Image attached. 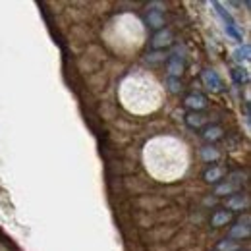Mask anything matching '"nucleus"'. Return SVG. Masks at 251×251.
<instances>
[{
    "label": "nucleus",
    "mask_w": 251,
    "mask_h": 251,
    "mask_svg": "<svg viewBox=\"0 0 251 251\" xmlns=\"http://www.w3.org/2000/svg\"><path fill=\"white\" fill-rule=\"evenodd\" d=\"M203 83L209 89H213V91H220L222 89V81H220L219 74L215 70H205L203 72Z\"/></svg>",
    "instance_id": "1"
},
{
    "label": "nucleus",
    "mask_w": 251,
    "mask_h": 251,
    "mask_svg": "<svg viewBox=\"0 0 251 251\" xmlns=\"http://www.w3.org/2000/svg\"><path fill=\"white\" fill-rule=\"evenodd\" d=\"M186 104H188L191 110H201V108H205L207 106V97L201 93H191L186 97Z\"/></svg>",
    "instance_id": "2"
},
{
    "label": "nucleus",
    "mask_w": 251,
    "mask_h": 251,
    "mask_svg": "<svg viewBox=\"0 0 251 251\" xmlns=\"http://www.w3.org/2000/svg\"><path fill=\"white\" fill-rule=\"evenodd\" d=\"M250 217H246L244 219V224L240 222L238 226H234L232 230H230V238H246V236H250Z\"/></svg>",
    "instance_id": "3"
},
{
    "label": "nucleus",
    "mask_w": 251,
    "mask_h": 251,
    "mask_svg": "<svg viewBox=\"0 0 251 251\" xmlns=\"http://www.w3.org/2000/svg\"><path fill=\"white\" fill-rule=\"evenodd\" d=\"M172 43V33L168 31H160V33H157L155 37H153V47L155 49H162V47H168Z\"/></svg>",
    "instance_id": "4"
},
{
    "label": "nucleus",
    "mask_w": 251,
    "mask_h": 251,
    "mask_svg": "<svg viewBox=\"0 0 251 251\" xmlns=\"http://www.w3.org/2000/svg\"><path fill=\"white\" fill-rule=\"evenodd\" d=\"M213 6L217 8V14H219L220 18H222V22H224V27H230V25H236V22H234V18L230 16V12H228V10H224V8L220 6L219 2H215Z\"/></svg>",
    "instance_id": "5"
},
{
    "label": "nucleus",
    "mask_w": 251,
    "mask_h": 251,
    "mask_svg": "<svg viewBox=\"0 0 251 251\" xmlns=\"http://www.w3.org/2000/svg\"><path fill=\"white\" fill-rule=\"evenodd\" d=\"M250 54H251V47L248 45V43H244L240 49H236L234 58H236L238 62H246V60H250Z\"/></svg>",
    "instance_id": "6"
},
{
    "label": "nucleus",
    "mask_w": 251,
    "mask_h": 251,
    "mask_svg": "<svg viewBox=\"0 0 251 251\" xmlns=\"http://www.w3.org/2000/svg\"><path fill=\"white\" fill-rule=\"evenodd\" d=\"M182 70H184V64H182V60H180L178 54H174L172 60H170V64H168V72H170V75H180Z\"/></svg>",
    "instance_id": "7"
},
{
    "label": "nucleus",
    "mask_w": 251,
    "mask_h": 251,
    "mask_svg": "<svg viewBox=\"0 0 251 251\" xmlns=\"http://www.w3.org/2000/svg\"><path fill=\"white\" fill-rule=\"evenodd\" d=\"M203 137H205L207 141H217V139H220V137H222V127H219V126H213V127L205 129Z\"/></svg>",
    "instance_id": "8"
},
{
    "label": "nucleus",
    "mask_w": 251,
    "mask_h": 251,
    "mask_svg": "<svg viewBox=\"0 0 251 251\" xmlns=\"http://www.w3.org/2000/svg\"><path fill=\"white\" fill-rule=\"evenodd\" d=\"M149 25H153V27H162L164 25V20H162V14L158 12V10H153V12H149Z\"/></svg>",
    "instance_id": "9"
},
{
    "label": "nucleus",
    "mask_w": 251,
    "mask_h": 251,
    "mask_svg": "<svg viewBox=\"0 0 251 251\" xmlns=\"http://www.w3.org/2000/svg\"><path fill=\"white\" fill-rule=\"evenodd\" d=\"M230 213L228 211H219L215 217H213V226H224L226 222H230Z\"/></svg>",
    "instance_id": "10"
},
{
    "label": "nucleus",
    "mask_w": 251,
    "mask_h": 251,
    "mask_svg": "<svg viewBox=\"0 0 251 251\" xmlns=\"http://www.w3.org/2000/svg\"><path fill=\"white\" fill-rule=\"evenodd\" d=\"M232 77L236 79V83H246V81L250 79L248 70H244V68H236V70H232Z\"/></svg>",
    "instance_id": "11"
},
{
    "label": "nucleus",
    "mask_w": 251,
    "mask_h": 251,
    "mask_svg": "<svg viewBox=\"0 0 251 251\" xmlns=\"http://www.w3.org/2000/svg\"><path fill=\"white\" fill-rule=\"evenodd\" d=\"M222 174H224L222 168H211V170L205 172V180H207V182H217Z\"/></svg>",
    "instance_id": "12"
},
{
    "label": "nucleus",
    "mask_w": 251,
    "mask_h": 251,
    "mask_svg": "<svg viewBox=\"0 0 251 251\" xmlns=\"http://www.w3.org/2000/svg\"><path fill=\"white\" fill-rule=\"evenodd\" d=\"M228 207H230V209H244V207H246V199H244L242 195H236V197H232V199L228 201Z\"/></svg>",
    "instance_id": "13"
},
{
    "label": "nucleus",
    "mask_w": 251,
    "mask_h": 251,
    "mask_svg": "<svg viewBox=\"0 0 251 251\" xmlns=\"http://www.w3.org/2000/svg\"><path fill=\"white\" fill-rule=\"evenodd\" d=\"M205 122V118L199 114V112H195V114H189L188 116V124L191 126V127H199V126Z\"/></svg>",
    "instance_id": "14"
},
{
    "label": "nucleus",
    "mask_w": 251,
    "mask_h": 251,
    "mask_svg": "<svg viewBox=\"0 0 251 251\" xmlns=\"http://www.w3.org/2000/svg\"><path fill=\"white\" fill-rule=\"evenodd\" d=\"M240 248L238 244H232L230 240H224V242H220L219 244V251H236Z\"/></svg>",
    "instance_id": "15"
},
{
    "label": "nucleus",
    "mask_w": 251,
    "mask_h": 251,
    "mask_svg": "<svg viewBox=\"0 0 251 251\" xmlns=\"http://www.w3.org/2000/svg\"><path fill=\"white\" fill-rule=\"evenodd\" d=\"M226 33H228L230 37H234L236 41H242V39H244V35H242V31L238 29V25H230V27H226Z\"/></svg>",
    "instance_id": "16"
},
{
    "label": "nucleus",
    "mask_w": 251,
    "mask_h": 251,
    "mask_svg": "<svg viewBox=\"0 0 251 251\" xmlns=\"http://www.w3.org/2000/svg\"><path fill=\"white\" fill-rule=\"evenodd\" d=\"M203 158H205V160H217V158H219V153H217L215 149L207 147V149H203Z\"/></svg>",
    "instance_id": "17"
},
{
    "label": "nucleus",
    "mask_w": 251,
    "mask_h": 251,
    "mask_svg": "<svg viewBox=\"0 0 251 251\" xmlns=\"http://www.w3.org/2000/svg\"><path fill=\"white\" fill-rule=\"evenodd\" d=\"M234 189H238V184H224V186L217 188V193H232Z\"/></svg>",
    "instance_id": "18"
}]
</instances>
